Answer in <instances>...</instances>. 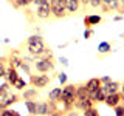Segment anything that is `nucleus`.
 I'll use <instances>...</instances> for the list:
<instances>
[{"instance_id":"20e7f679","label":"nucleus","mask_w":124,"mask_h":116,"mask_svg":"<svg viewBox=\"0 0 124 116\" xmlns=\"http://www.w3.org/2000/svg\"><path fill=\"white\" fill-rule=\"evenodd\" d=\"M34 15L39 19V20H48L51 19V9H50V3H45V5H39L36 6V9L33 11Z\"/></svg>"},{"instance_id":"b1692460","label":"nucleus","mask_w":124,"mask_h":116,"mask_svg":"<svg viewBox=\"0 0 124 116\" xmlns=\"http://www.w3.org/2000/svg\"><path fill=\"white\" fill-rule=\"evenodd\" d=\"M19 99H20V98H19V94H8L5 105H6V107H9V105H13V104H16Z\"/></svg>"},{"instance_id":"f3484780","label":"nucleus","mask_w":124,"mask_h":116,"mask_svg":"<svg viewBox=\"0 0 124 116\" xmlns=\"http://www.w3.org/2000/svg\"><path fill=\"white\" fill-rule=\"evenodd\" d=\"M8 62H9L11 67L14 68H20V64H22V57L20 54H19V51H13L9 56V59H8Z\"/></svg>"},{"instance_id":"39448f33","label":"nucleus","mask_w":124,"mask_h":116,"mask_svg":"<svg viewBox=\"0 0 124 116\" xmlns=\"http://www.w3.org/2000/svg\"><path fill=\"white\" fill-rule=\"evenodd\" d=\"M46 50L45 42H37V44H26V51L33 57H40L44 51Z\"/></svg>"},{"instance_id":"7ed1b4c3","label":"nucleus","mask_w":124,"mask_h":116,"mask_svg":"<svg viewBox=\"0 0 124 116\" xmlns=\"http://www.w3.org/2000/svg\"><path fill=\"white\" fill-rule=\"evenodd\" d=\"M50 80H51V77H50L48 74H44V73H39V74H31V77H30V84L33 85L34 88H37V90L45 88L46 85L50 84Z\"/></svg>"},{"instance_id":"c9c22d12","label":"nucleus","mask_w":124,"mask_h":116,"mask_svg":"<svg viewBox=\"0 0 124 116\" xmlns=\"http://www.w3.org/2000/svg\"><path fill=\"white\" fill-rule=\"evenodd\" d=\"M99 80H101V84H106L108 80H112V77L110 76H102V77H99Z\"/></svg>"},{"instance_id":"bb28decb","label":"nucleus","mask_w":124,"mask_h":116,"mask_svg":"<svg viewBox=\"0 0 124 116\" xmlns=\"http://www.w3.org/2000/svg\"><path fill=\"white\" fill-rule=\"evenodd\" d=\"M101 5H102L101 0H88V6L92 8H101Z\"/></svg>"},{"instance_id":"ddd939ff","label":"nucleus","mask_w":124,"mask_h":116,"mask_svg":"<svg viewBox=\"0 0 124 116\" xmlns=\"http://www.w3.org/2000/svg\"><path fill=\"white\" fill-rule=\"evenodd\" d=\"M61 94H62V88L61 87H54L51 91L48 93V102L50 104H57L61 99Z\"/></svg>"},{"instance_id":"473e14b6","label":"nucleus","mask_w":124,"mask_h":116,"mask_svg":"<svg viewBox=\"0 0 124 116\" xmlns=\"http://www.w3.org/2000/svg\"><path fill=\"white\" fill-rule=\"evenodd\" d=\"M92 34H93L92 28H85V31H84V39H85V40H87V39H90Z\"/></svg>"},{"instance_id":"dca6fc26","label":"nucleus","mask_w":124,"mask_h":116,"mask_svg":"<svg viewBox=\"0 0 124 116\" xmlns=\"http://www.w3.org/2000/svg\"><path fill=\"white\" fill-rule=\"evenodd\" d=\"M39 96V90L34 87H30V88H25V90H22V98L25 101L28 99H36Z\"/></svg>"},{"instance_id":"423d86ee","label":"nucleus","mask_w":124,"mask_h":116,"mask_svg":"<svg viewBox=\"0 0 124 116\" xmlns=\"http://www.w3.org/2000/svg\"><path fill=\"white\" fill-rule=\"evenodd\" d=\"M124 101V96L121 94L119 91H116V93H110V94H106V99H104V102L107 104L108 107H116L118 104H121Z\"/></svg>"},{"instance_id":"a19ab883","label":"nucleus","mask_w":124,"mask_h":116,"mask_svg":"<svg viewBox=\"0 0 124 116\" xmlns=\"http://www.w3.org/2000/svg\"><path fill=\"white\" fill-rule=\"evenodd\" d=\"M11 2H13V0H11Z\"/></svg>"},{"instance_id":"4468645a","label":"nucleus","mask_w":124,"mask_h":116,"mask_svg":"<svg viewBox=\"0 0 124 116\" xmlns=\"http://www.w3.org/2000/svg\"><path fill=\"white\" fill-rule=\"evenodd\" d=\"M88 90L85 87V84H81V85H76V101H82V99H87L88 98Z\"/></svg>"},{"instance_id":"9d476101","label":"nucleus","mask_w":124,"mask_h":116,"mask_svg":"<svg viewBox=\"0 0 124 116\" xmlns=\"http://www.w3.org/2000/svg\"><path fill=\"white\" fill-rule=\"evenodd\" d=\"M65 8H67V14H76L82 6L79 0H65Z\"/></svg>"},{"instance_id":"5701e85b","label":"nucleus","mask_w":124,"mask_h":116,"mask_svg":"<svg viewBox=\"0 0 124 116\" xmlns=\"http://www.w3.org/2000/svg\"><path fill=\"white\" fill-rule=\"evenodd\" d=\"M13 87L16 88V90H25L26 88V80L22 79V77H19L17 80H16V84L13 85Z\"/></svg>"},{"instance_id":"2f4dec72","label":"nucleus","mask_w":124,"mask_h":116,"mask_svg":"<svg viewBox=\"0 0 124 116\" xmlns=\"http://www.w3.org/2000/svg\"><path fill=\"white\" fill-rule=\"evenodd\" d=\"M6 74V67H5V62H0V79L5 77Z\"/></svg>"},{"instance_id":"e433bc0d","label":"nucleus","mask_w":124,"mask_h":116,"mask_svg":"<svg viewBox=\"0 0 124 116\" xmlns=\"http://www.w3.org/2000/svg\"><path fill=\"white\" fill-rule=\"evenodd\" d=\"M59 62H61L62 65H64V67H67V65H68V60H67V57H61V59H59Z\"/></svg>"},{"instance_id":"f8f14e48","label":"nucleus","mask_w":124,"mask_h":116,"mask_svg":"<svg viewBox=\"0 0 124 116\" xmlns=\"http://www.w3.org/2000/svg\"><path fill=\"white\" fill-rule=\"evenodd\" d=\"M95 104H93V101L90 98H87V99H82V101H75V107L76 110H81V111H84V110H87V108H90L93 107Z\"/></svg>"},{"instance_id":"6ab92c4d","label":"nucleus","mask_w":124,"mask_h":116,"mask_svg":"<svg viewBox=\"0 0 124 116\" xmlns=\"http://www.w3.org/2000/svg\"><path fill=\"white\" fill-rule=\"evenodd\" d=\"M108 53H112V45L108 42H101L98 45V54L99 56H106Z\"/></svg>"},{"instance_id":"f704fd0d","label":"nucleus","mask_w":124,"mask_h":116,"mask_svg":"<svg viewBox=\"0 0 124 116\" xmlns=\"http://www.w3.org/2000/svg\"><path fill=\"white\" fill-rule=\"evenodd\" d=\"M34 5L36 6H39V5H45V3H50V0H34Z\"/></svg>"},{"instance_id":"0eeeda50","label":"nucleus","mask_w":124,"mask_h":116,"mask_svg":"<svg viewBox=\"0 0 124 116\" xmlns=\"http://www.w3.org/2000/svg\"><path fill=\"white\" fill-rule=\"evenodd\" d=\"M119 87H121V84L116 82V80H108L106 84H101V90H102L104 94H110V93L119 91Z\"/></svg>"},{"instance_id":"f03ea898","label":"nucleus","mask_w":124,"mask_h":116,"mask_svg":"<svg viewBox=\"0 0 124 116\" xmlns=\"http://www.w3.org/2000/svg\"><path fill=\"white\" fill-rule=\"evenodd\" d=\"M34 68L37 70V73H46L53 71L54 70V62L53 59H44V57H36V60H34Z\"/></svg>"},{"instance_id":"cd10ccee","label":"nucleus","mask_w":124,"mask_h":116,"mask_svg":"<svg viewBox=\"0 0 124 116\" xmlns=\"http://www.w3.org/2000/svg\"><path fill=\"white\" fill-rule=\"evenodd\" d=\"M8 88H9V84H0V94H6V93H9L8 91Z\"/></svg>"},{"instance_id":"9b49d317","label":"nucleus","mask_w":124,"mask_h":116,"mask_svg":"<svg viewBox=\"0 0 124 116\" xmlns=\"http://www.w3.org/2000/svg\"><path fill=\"white\" fill-rule=\"evenodd\" d=\"M36 113L39 116H48L50 115V102L48 101H40V102H37Z\"/></svg>"},{"instance_id":"393cba45","label":"nucleus","mask_w":124,"mask_h":116,"mask_svg":"<svg viewBox=\"0 0 124 116\" xmlns=\"http://www.w3.org/2000/svg\"><path fill=\"white\" fill-rule=\"evenodd\" d=\"M37 42H44V37L39 36V34H33V36H30V37H28L26 44H37Z\"/></svg>"},{"instance_id":"58836bf2","label":"nucleus","mask_w":124,"mask_h":116,"mask_svg":"<svg viewBox=\"0 0 124 116\" xmlns=\"http://www.w3.org/2000/svg\"><path fill=\"white\" fill-rule=\"evenodd\" d=\"M119 93H121V94L124 96V84L121 85V87H119Z\"/></svg>"},{"instance_id":"6e6552de","label":"nucleus","mask_w":124,"mask_h":116,"mask_svg":"<svg viewBox=\"0 0 124 116\" xmlns=\"http://www.w3.org/2000/svg\"><path fill=\"white\" fill-rule=\"evenodd\" d=\"M102 22V17L98 14H88L84 17V25L85 28H93L95 25H99V23Z\"/></svg>"},{"instance_id":"4be33fe9","label":"nucleus","mask_w":124,"mask_h":116,"mask_svg":"<svg viewBox=\"0 0 124 116\" xmlns=\"http://www.w3.org/2000/svg\"><path fill=\"white\" fill-rule=\"evenodd\" d=\"M82 116H99V111H98V108L93 105L90 108H87V110H84L82 111Z\"/></svg>"},{"instance_id":"ea45409f","label":"nucleus","mask_w":124,"mask_h":116,"mask_svg":"<svg viewBox=\"0 0 124 116\" xmlns=\"http://www.w3.org/2000/svg\"><path fill=\"white\" fill-rule=\"evenodd\" d=\"M13 116H20V115H19V113H17L16 110H13Z\"/></svg>"},{"instance_id":"72a5a7b5","label":"nucleus","mask_w":124,"mask_h":116,"mask_svg":"<svg viewBox=\"0 0 124 116\" xmlns=\"http://www.w3.org/2000/svg\"><path fill=\"white\" fill-rule=\"evenodd\" d=\"M64 116H79V113H78V111H75V110L71 108V110H67V111H65Z\"/></svg>"},{"instance_id":"4c0bfd02","label":"nucleus","mask_w":124,"mask_h":116,"mask_svg":"<svg viewBox=\"0 0 124 116\" xmlns=\"http://www.w3.org/2000/svg\"><path fill=\"white\" fill-rule=\"evenodd\" d=\"M113 20H115V22H119V20H123V15H121V14H119V15H115V17H113Z\"/></svg>"},{"instance_id":"f257e3e1","label":"nucleus","mask_w":124,"mask_h":116,"mask_svg":"<svg viewBox=\"0 0 124 116\" xmlns=\"http://www.w3.org/2000/svg\"><path fill=\"white\" fill-rule=\"evenodd\" d=\"M50 9L54 19H64L67 17V8H65V0H50Z\"/></svg>"},{"instance_id":"2eb2a0df","label":"nucleus","mask_w":124,"mask_h":116,"mask_svg":"<svg viewBox=\"0 0 124 116\" xmlns=\"http://www.w3.org/2000/svg\"><path fill=\"white\" fill-rule=\"evenodd\" d=\"M88 98L93 101V104H101V102H104V99H106V94L102 93L101 88H98V90L92 91L90 94H88Z\"/></svg>"},{"instance_id":"aec40b11","label":"nucleus","mask_w":124,"mask_h":116,"mask_svg":"<svg viewBox=\"0 0 124 116\" xmlns=\"http://www.w3.org/2000/svg\"><path fill=\"white\" fill-rule=\"evenodd\" d=\"M25 107L28 108V111H30V115L31 116H34V115H37L36 113V107H37V101H34V99H28V101H25Z\"/></svg>"},{"instance_id":"c756f323","label":"nucleus","mask_w":124,"mask_h":116,"mask_svg":"<svg viewBox=\"0 0 124 116\" xmlns=\"http://www.w3.org/2000/svg\"><path fill=\"white\" fill-rule=\"evenodd\" d=\"M0 116H13V110L11 108H3V110H0Z\"/></svg>"},{"instance_id":"a211bd4d","label":"nucleus","mask_w":124,"mask_h":116,"mask_svg":"<svg viewBox=\"0 0 124 116\" xmlns=\"http://www.w3.org/2000/svg\"><path fill=\"white\" fill-rule=\"evenodd\" d=\"M85 87H87L88 93H92V91H95V90H98V88H101V80H99V77H92V79H88L87 84H85Z\"/></svg>"},{"instance_id":"412c9836","label":"nucleus","mask_w":124,"mask_h":116,"mask_svg":"<svg viewBox=\"0 0 124 116\" xmlns=\"http://www.w3.org/2000/svg\"><path fill=\"white\" fill-rule=\"evenodd\" d=\"M13 3L16 8H28L33 2L31 0H13Z\"/></svg>"},{"instance_id":"c85d7f7f","label":"nucleus","mask_w":124,"mask_h":116,"mask_svg":"<svg viewBox=\"0 0 124 116\" xmlns=\"http://www.w3.org/2000/svg\"><path fill=\"white\" fill-rule=\"evenodd\" d=\"M57 79H59L61 85H65V84H67V74H65V73H59V74H57Z\"/></svg>"},{"instance_id":"7c9ffc66","label":"nucleus","mask_w":124,"mask_h":116,"mask_svg":"<svg viewBox=\"0 0 124 116\" xmlns=\"http://www.w3.org/2000/svg\"><path fill=\"white\" fill-rule=\"evenodd\" d=\"M116 13H121V15H124V0H118V9Z\"/></svg>"},{"instance_id":"1a4fd4ad","label":"nucleus","mask_w":124,"mask_h":116,"mask_svg":"<svg viewBox=\"0 0 124 116\" xmlns=\"http://www.w3.org/2000/svg\"><path fill=\"white\" fill-rule=\"evenodd\" d=\"M19 73H17V68H14V67H8L6 68V74H5V79H6V82L9 84V85H14L16 84V80L19 79Z\"/></svg>"},{"instance_id":"a878e982","label":"nucleus","mask_w":124,"mask_h":116,"mask_svg":"<svg viewBox=\"0 0 124 116\" xmlns=\"http://www.w3.org/2000/svg\"><path fill=\"white\" fill-rule=\"evenodd\" d=\"M113 110H115V116H124V105H121V104L113 107Z\"/></svg>"}]
</instances>
